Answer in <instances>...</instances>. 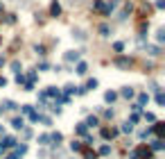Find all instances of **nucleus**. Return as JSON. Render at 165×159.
I'll return each mask as SVG.
<instances>
[{
  "mask_svg": "<svg viewBox=\"0 0 165 159\" xmlns=\"http://www.w3.org/2000/svg\"><path fill=\"white\" fill-rule=\"evenodd\" d=\"M2 107H5V109H9V111H14V109H16V105H14L12 100H5V105H2Z\"/></svg>",
  "mask_w": 165,
  "mask_h": 159,
  "instance_id": "nucleus-11",
  "label": "nucleus"
},
{
  "mask_svg": "<svg viewBox=\"0 0 165 159\" xmlns=\"http://www.w3.org/2000/svg\"><path fill=\"white\" fill-rule=\"evenodd\" d=\"M156 102H158V105H163V102H165V98H163V93H161V91L156 93Z\"/></svg>",
  "mask_w": 165,
  "mask_h": 159,
  "instance_id": "nucleus-16",
  "label": "nucleus"
},
{
  "mask_svg": "<svg viewBox=\"0 0 165 159\" xmlns=\"http://www.w3.org/2000/svg\"><path fill=\"white\" fill-rule=\"evenodd\" d=\"M154 132H156V134H163V123H158L156 127H154Z\"/></svg>",
  "mask_w": 165,
  "mask_h": 159,
  "instance_id": "nucleus-19",
  "label": "nucleus"
},
{
  "mask_svg": "<svg viewBox=\"0 0 165 159\" xmlns=\"http://www.w3.org/2000/svg\"><path fill=\"white\" fill-rule=\"evenodd\" d=\"M86 71H88L86 64H77V73H79V75H86Z\"/></svg>",
  "mask_w": 165,
  "mask_h": 159,
  "instance_id": "nucleus-7",
  "label": "nucleus"
},
{
  "mask_svg": "<svg viewBox=\"0 0 165 159\" xmlns=\"http://www.w3.org/2000/svg\"><path fill=\"white\" fill-rule=\"evenodd\" d=\"M152 148H154V150H163V141H161V139H156V141L152 143Z\"/></svg>",
  "mask_w": 165,
  "mask_h": 159,
  "instance_id": "nucleus-8",
  "label": "nucleus"
},
{
  "mask_svg": "<svg viewBox=\"0 0 165 159\" xmlns=\"http://www.w3.org/2000/svg\"><path fill=\"white\" fill-rule=\"evenodd\" d=\"M0 111H2V109H0Z\"/></svg>",
  "mask_w": 165,
  "mask_h": 159,
  "instance_id": "nucleus-23",
  "label": "nucleus"
},
{
  "mask_svg": "<svg viewBox=\"0 0 165 159\" xmlns=\"http://www.w3.org/2000/svg\"><path fill=\"white\" fill-rule=\"evenodd\" d=\"M5 84H7V80H5V77H0V87H5Z\"/></svg>",
  "mask_w": 165,
  "mask_h": 159,
  "instance_id": "nucleus-22",
  "label": "nucleus"
},
{
  "mask_svg": "<svg viewBox=\"0 0 165 159\" xmlns=\"http://www.w3.org/2000/svg\"><path fill=\"white\" fill-rule=\"evenodd\" d=\"M66 59H68V61H77V59H79V52H77V50H75V52H68Z\"/></svg>",
  "mask_w": 165,
  "mask_h": 159,
  "instance_id": "nucleus-4",
  "label": "nucleus"
},
{
  "mask_svg": "<svg viewBox=\"0 0 165 159\" xmlns=\"http://www.w3.org/2000/svg\"><path fill=\"white\" fill-rule=\"evenodd\" d=\"M12 125H14L16 130H23V127H25V120H23V118H14V120H12Z\"/></svg>",
  "mask_w": 165,
  "mask_h": 159,
  "instance_id": "nucleus-3",
  "label": "nucleus"
},
{
  "mask_svg": "<svg viewBox=\"0 0 165 159\" xmlns=\"http://www.w3.org/2000/svg\"><path fill=\"white\" fill-rule=\"evenodd\" d=\"M131 130H133L131 123H124V125H122V132H131Z\"/></svg>",
  "mask_w": 165,
  "mask_h": 159,
  "instance_id": "nucleus-15",
  "label": "nucleus"
},
{
  "mask_svg": "<svg viewBox=\"0 0 165 159\" xmlns=\"http://www.w3.org/2000/svg\"><path fill=\"white\" fill-rule=\"evenodd\" d=\"M100 152H102V155H109V152H111V148H109V146H102V148H100Z\"/></svg>",
  "mask_w": 165,
  "mask_h": 159,
  "instance_id": "nucleus-18",
  "label": "nucleus"
},
{
  "mask_svg": "<svg viewBox=\"0 0 165 159\" xmlns=\"http://www.w3.org/2000/svg\"><path fill=\"white\" fill-rule=\"evenodd\" d=\"M48 141H50V136H48V134H43L41 139H38V143H48Z\"/></svg>",
  "mask_w": 165,
  "mask_h": 159,
  "instance_id": "nucleus-20",
  "label": "nucleus"
},
{
  "mask_svg": "<svg viewBox=\"0 0 165 159\" xmlns=\"http://www.w3.org/2000/svg\"><path fill=\"white\" fill-rule=\"evenodd\" d=\"M118 66H122V68H127V66H131V59H118Z\"/></svg>",
  "mask_w": 165,
  "mask_h": 159,
  "instance_id": "nucleus-6",
  "label": "nucleus"
},
{
  "mask_svg": "<svg viewBox=\"0 0 165 159\" xmlns=\"http://www.w3.org/2000/svg\"><path fill=\"white\" fill-rule=\"evenodd\" d=\"M104 100H106V102H113V100H115V93H113V91H106Z\"/></svg>",
  "mask_w": 165,
  "mask_h": 159,
  "instance_id": "nucleus-10",
  "label": "nucleus"
},
{
  "mask_svg": "<svg viewBox=\"0 0 165 159\" xmlns=\"http://www.w3.org/2000/svg\"><path fill=\"white\" fill-rule=\"evenodd\" d=\"M25 152H27V146H21V148H16V150H14L12 155H9L7 159H21V157H23Z\"/></svg>",
  "mask_w": 165,
  "mask_h": 159,
  "instance_id": "nucleus-1",
  "label": "nucleus"
},
{
  "mask_svg": "<svg viewBox=\"0 0 165 159\" xmlns=\"http://www.w3.org/2000/svg\"><path fill=\"white\" fill-rule=\"evenodd\" d=\"M122 96H124V98H133V89H129V87L122 89Z\"/></svg>",
  "mask_w": 165,
  "mask_h": 159,
  "instance_id": "nucleus-9",
  "label": "nucleus"
},
{
  "mask_svg": "<svg viewBox=\"0 0 165 159\" xmlns=\"http://www.w3.org/2000/svg\"><path fill=\"white\" fill-rule=\"evenodd\" d=\"M59 12H61V9H59V5L54 3V5H52V14H54V16H59Z\"/></svg>",
  "mask_w": 165,
  "mask_h": 159,
  "instance_id": "nucleus-17",
  "label": "nucleus"
},
{
  "mask_svg": "<svg viewBox=\"0 0 165 159\" xmlns=\"http://www.w3.org/2000/svg\"><path fill=\"white\" fill-rule=\"evenodd\" d=\"M16 146V141L12 136H5V141H0V150H7V148H14Z\"/></svg>",
  "mask_w": 165,
  "mask_h": 159,
  "instance_id": "nucleus-2",
  "label": "nucleus"
},
{
  "mask_svg": "<svg viewBox=\"0 0 165 159\" xmlns=\"http://www.w3.org/2000/svg\"><path fill=\"white\" fill-rule=\"evenodd\" d=\"M147 100H149V96H147V93H140V98H138V102H140V105H145Z\"/></svg>",
  "mask_w": 165,
  "mask_h": 159,
  "instance_id": "nucleus-13",
  "label": "nucleus"
},
{
  "mask_svg": "<svg viewBox=\"0 0 165 159\" xmlns=\"http://www.w3.org/2000/svg\"><path fill=\"white\" fill-rule=\"evenodd\" d=\"M100 32H102V36H106V34H109V27L102 25V27H100Z\"/></svg>",
  "mask_w": 165,
  "mask_h": 159,
  "instance_id": "nucleus-21",
  "label": "nucleus"
},
{
  "mask_svg": "<svg viewBox=\"0 0 165 159\" xmlns=\"http://www.w3.org/2000/svg\"><path fill=\"white\" fill-rule=\"evenodd\" d=\"M77 134H86V125H84V123L77 125Z\"/></svg>",
  "mask_w": 165,
  "mask_h": 159,
  "instance_id": "nucleus-14",
  "label": "nucleus"
},
{
  "mask_svg": "<svg viewBox=\"0 0 165 159\" xmlns=\"http://www.w3.org/2000/svg\"><path fill=\"white\" fill-rule=\"evenodd\" d=\"M95 87H98V80H88V84H86V91H88V89H95Z\"/></svg>",
  "mask_w": 165,
  "mask_h": 159,
  "instance_id": "nucleus-12",
  "label": "nucleus"
},
{
  "mask_svg": "<svg viewBox=\"0 0 165 159\" xmlns=\"http://www.w3.org/2000/svg\"><path fill=\"white\" fill-rule=\"evenodd\" d=\"M84 125H86V127H95V125H98V118H95V116H91V118L86 120Z\"/></svg>",
  "mask_w": 165,
  "mask_h": 159,
  "instance_id": "nucleus-5",
  "label": "nucleus"
}]
</instances>
